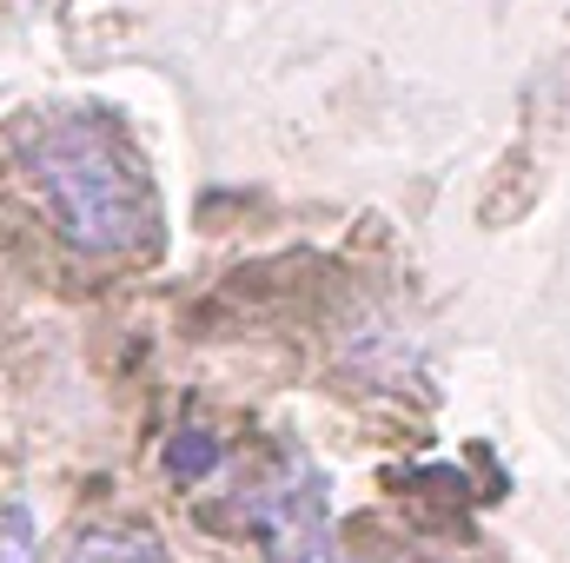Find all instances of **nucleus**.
I'll return each mask as SVG.
<instances>
[{
    "instance_id": "f257e3e1",
    "label": "nucleus",
    "mask_w": 570,
    "mask_h": 563,
    "mask_svg": "<svg viewBox=\"0 0 570 563\" xmlns=\"http://www.w3.org/2000/svg\"><path fill=\"white\" fill-rule=\"evenodd\" d=\"M27 172L53 213V226L94 253V259H120L140 253L153 239V192L134 152L100 113H60L47 120L27 146Z\"/></svg>"
},
{
    "instance_id": "f03ea898",
    "label": "nucleus",
    "mask_w": 570,
    "mask_h": 563,
    "mask_svg": "<svg viewBox=\"0 0 570 563\" xmlns=\"http://www.w3.org/2000/svg\"><path fill=\"white\" fill-rule=\"evenodd\" d=\"M266 544H273L279 563H345L338 537H332L325 491H318V477L305 464H292L266 491Z\"/></svg>"
},
{
    "instance_id": "7ed1b4c3",
    "label": "nucleus",
    "mask_w": 570,
    "mask_h": 563,
    "mask_svg": "<svg viewBox=\"0 0 570 563\" xmlns=\"http://www.w3.org/2000/svg\"><path fill=\"white\" fill-rule=\"evenodd\" d=\"M67 563H159V551L146 544L140 531H114V524H94L73 537Z\"/></svg>"
},
{
    "instance_id": "20e7f679",
    "label": "nucleus",
    "mask_w": 570,
    "mask_h": 563,
    "mask_svg": "<svg viewBox=\"0 0 570 563\" xmlns=\"http://www.w3.org/2000/svg\"><path fill=\"white\" fill-rule=\"evenodd\" d=\"M0 563H33V524H27V511H7V524H0Z\"/></svg>"
}]
</instances>
